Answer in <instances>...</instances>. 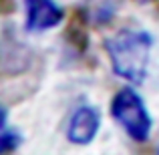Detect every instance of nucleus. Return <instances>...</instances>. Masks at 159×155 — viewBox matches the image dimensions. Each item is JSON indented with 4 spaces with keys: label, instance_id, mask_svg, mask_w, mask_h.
Returning <instances> with one entry per match:
<instances>
[{
    "label": "nucleus",
    "instance_id": "nucleus-1",
    "mask_svg": "<svg viewBox=\"0 0 159 155\" xmlns=\"http://www.w3.org/2000/svg\"><path fill=\"white\" fill-rule=\"evenodd\" d=\"M151 47V32L141 28H123L113 39L105 40V52L113 73L131 85H141L147 77Z\"/></svg>",
    "mask_w": 159,
    "mask_h": 155
},
{
    "label": "nucleus",
    "instance_id": "nucleus-2",
    "mask_svg": "<svg viewBox=\"0 0 159 155\" xmlns=\"http://www.w3.org/2000/svg\"><path fill=\"white\" fill-rule=\"evenodd\" d=\"M111 117L123 127V131L137 143H145L151 135L153 121L143 99L135 89L123 87L111 101Z\"/></svg>",
    "mask_w": 159,
    "mask_h": 155
},
{
    "label": "nucleus",
    "instance_id": "nucleus-3",
    "mask_svg": "<svg viewBox=\"0 0 159 155\" xmlns=\"http://www.w3.org/2000/svg\"><path fill=\"white\" fill-rule=\"evenodd\" d=\"M34 52L12 24L0 30V77H18L32 66Z\"/></svg>",
    "mask_w": 159,
    "mask_h": 155
},
{
    "label": "nucleus",
    "instance_id": "nucleus-4",
    "mask_svg": "<svg viewBox=\"0 0 159 155\" xmlns=\"http://www.w3.org/2000/svg\"><path fill=\"white\" fill-rule=\"evenodd\" d=\"M101 127V113L93 105H81L73 111L66 125V139L73 145H89Z\"/></svg>",
    "mask_w": 159,
    "mask_h": 155
},
{
    "label": "nucleus",
    "instance_id": "nucleus-5",
    "mask_svg": "<svg viewBox=\"0 0 159 155\" xmlns=\"http://www.w3.org/2000/svg\"><path fill=\"white\" fill-rule=\"evenodd\" d=\"M24 26L28 32L51 30L65 20V10L54 0H24Z\"/></svg>",
    "mask_w": 159,
    "mask_h": 155
},
{
    "label": "nucleus",
    "instance_id": "nucleus-6",
    "mask_svg": "<svg viewBox=\"0 0 159 155\" xmlns=\"http://www.w3.org/2000/svg\"><path fill=\"white\" fill-rule=\"evenodd\" d=\"M65 40L75 52L83 54L89 48V16L85 8H77L70 12L66 18V28H65Z\"/></svg>",
    "mask_w": 159,
    "mask_h": 155
},
{
    "label": "nucleus",
    "instance_id": "nucleus-7",
    "mask_svg": "<svg viewBox=\"0 0 159 155\" xmlns=\"http://www.w3.org/2000/svg\"><path fill=\"white\" fill-rule=\"evenodd\" d=\"M119 10V0H87L85 12L95 26H107Z\"/></svg>",
    "mask_w": 159,
    "mask_h": 155
},
{
    "label": "nucleus",
    "instance_id": "nucleus-8",
    "mask_svg": "<svg viewBox=\"0 0 159 155\" xmlns=\"http://www.w3.org/2000/svg\"><path fill=\"white\" fill-rule=\"evenodd\" d=\"M20 141H22L20 133L10 127V123H8V113H6V109L0 105V155L12 153L20 145Z\"/></svg>",
    "mask_w": 159,
    "mask_h": 155
},
{
    "label": "nucleus",
    "instance_id": "nucleus-9",
    "mask_svg": "<svg viewBox=\"0 0 159 155\" xmlns=\"http://www.w3.org/2000/svg\"><path fill=\"white\" fill-rule=\"evenodd\" d=\"M18 8L16 0H0V16H12Z\"/></svg>",
    "mask_w": 159,
    "mask_h": 155
},
{
    "label": "nucleus",
    "instance_id": "nucleus-10",
    "mask_svg": "<svg viewBox=\"0 0 159 155\" xmlns=\"http://www.w3.org/2000/svg\"><path fill=\"white\" fill-rule=\"evenodd\" d=\"M137 2H153V0H137Z\"/></svg>",
    "mask_w": 159,
    "mask_h": 155
}]
</instances>
